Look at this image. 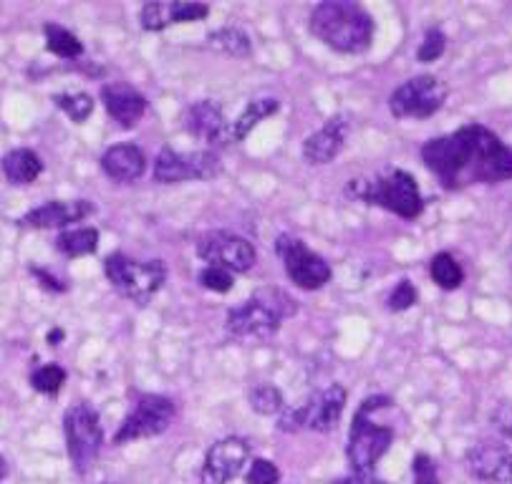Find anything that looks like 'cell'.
Here are the masks:
<instances>
[{
  "label": "cell",
  "mask_w": 512,
  "mask_h": 484,
  "mask_svg": "<svg viewBox=\"0 0 512 484\" xmlns=\"http://www.w3.org/2000/svg\"><path fill=\"white\" fill-rule=\"evenodd\" d=\"M346 401H349V391L341 384H331L321 391H313L306 399V404L298 409H283L278 419L280 432H308L328 434L338 427V421L344 416Z\"/></svg>",
  "instance_id": "obj_6"
},
{
  "label": "cell",
  "mask_w": 512,
  "mask_h": 484,
  "mask_svg": "<svg viewBox=\"0 0 512 484\" xmlns=\"http://www.w3.org/2000/svg\"><path fill=\"white\" fill-rule=\"evenodd\" d=\"M253 298L260 300L263 306H268L270 311L280 318V321H286V318L296 316V311H298L296 300H293L286 290H280V288H260V290H255Z\"/></svg>",
  "instance_id": "obj_30"
},
{
  "label": "cell",
  "mask_w": 512,
  "mask_h": 484,
  "mask_svg": "<svg viewBox=\"0 0 512 484\" xmlns=\"http://www.w3.org/2000/svg\"><path fill=\"white\" fill-rule=\"evenodd\" d=\"M210 16V6L205 3H187V0H172L169 3V23H195Z\"/></svg>",
  "instance_id": "obj_31"
},
{
  "label": "cell",
  "mask_w": 512,
  "mask_h": 484,
  "mask_svg": "<svg viewBox=\"0 0 512 484\" xmlns=\"http://www.w3.org/2000/svg\"><path fill=\"white\" fill-rule=\"evenodd\" d=\"M53 104L59 106L74 124H84L94 111V96L86 91H69V94H56Z\"/></svg>",
  "instance_id": "obj_28"
},
{
  "label": "cell",
  "mask_w": 512,
  "mask_h": 484,
  "mask_svg": "<svg viewBox=\"0 0 512 484\" xmlns=\"http://www.w3.org/2000/svg\"><path fill=\"white\" fill-rule=\"evenodd\" d=\"M389 406L391 396H369L354 414L349 444H346V459H349V467L354 474L374 472L379 459L384 457V454L389 452L391 444H394V429L384 427V424H376V421L371 419L374 411L389 409Z\"/></svg>",
  "instance_id": "obj_3"
},
{
  "label": "cell",
  "mask_w": 512,
  "mask_h": 484,
  "mask_svg": "<svg viewBox=\"0 0 512 484\" xmlns=\"http://www.w3.org/2000/svg\"><path fill=\"white\" fill-rule=\"evenodd\" d=\"M412 472H414V484H442L439 482L437 474V464L429 454L419 452L412 462Z\"/></svg>",
  "instance_id": "obj_37"
},
{
  "label": "cell",
  "mask_w": 512,
  "mask_h": 484,
  "mask_svg": "<svg viewBox=\"0 0 512 484\" xmlns=\"http://www.w3.org/2000/svg\"><path fill=\"white\" fill-rule=\"evenodd\" d=\"M195 253L207 265H217V268H225L230 273H248L258 258L253 242L230 230L202 232L195 242Z\"/></svg>",
  "instance_id": "obj_10"
},
{
  "label": "cell",
  "mask_w": 512,
  "mask_h": 484,
  "mask_svg": "<svg viewBox=\"0 0 512 484\" xmlns=\"http://www.w3.org/2000/svg\"><path fill=\"white\" fill-rule=\"evenodd\" d=\"M250 459V442L243 437H225L212 444L200 469V484H227L243 472Z\"/></svg>",
  "instance_id": "obj_13"
},
{
  "label": "cell",
  "mask_w": 512,
  "mask_h": 484,
  "mask_svg": "<svg viewBox=\"0 0 512 484\" xmlns=\"http://www.w3.org/2000/svg\"><path fill=\"white\" fill-rule=\"evenodd\" d=\"M43 36H46V48L59 58H79L84 56V43L69 31V28L59 26V23H46L43 26Z\"/></svg>",
  "instance_id": "obj_25"
},
{
  "label": "cell",
  "mask_w": 512,
  "mask_h": 484,
  "mask_svg": "<svg viewBox=\"0 0 512 484\" xmlns=\"http://www.w3.org/2000/svg\"><path fill=\"white\" fill-rule=\"evenodd\" d=\"M104 275L124 298L137 306H147L167 283V268L162 260H134L124 253H111L104 260Z\"/></svg>",
  "instance_id": "obj_5"
},
{
  "label": "cell",
  "mask_w": 512,
  "mask_h": 484,
  "mask_svg": "<svg viewBox=\"0 0 512 484\" xmlns=\"http://www.w3.org/2000/svg\"><path fill=\"white\" fill-rule=\"evenodd\" d=\"M419 154L424 167L447 190L512 179V147L482 124H467L452 134L429 139Z\"/></svg>",
  "instance_id": "obj_1"
},
{
  "label": "cell",
  "mask_w": 512,
  "mask_h": 484,
  "mask_svg": "<svg viewBox=\"0 0 512 484\" xmlns=\"http://www.w3.org/2000/svg\"><path fill=\"white\" fill-rule=\"evenodd\" d=\"M46 341L48 346H61V341H64V331H61V328H53V331H48Z\"/></svg>",
  "instance_id": "obj_41"
},
{
  "label": "cell",
  "mask_w": 512,
  "mask_h": 484,
  "mask_svg": "<svg viewBox=\"0 0 512 484\" xmlns=\"http://www.w3.org/2000/svg\"><path fill=\"white\" fill-rule=\"evenodd\" d=\"M220 172L222 164L215 152H177L172 147H164L154 159V182H159V185L212 179Z\"/></svg>",
  "instance_id": "obj_12"
},
{
  "label": "cell",
  "mask_w": 512,
  "mask_h": 484,
  "mask_svg": "<svg viewBox=\"0 0 512 484\" xmlns=\"http://www.w3.org/2000/svg\"><path fill=\"white\" fill-rule=\"evenodd\" d=\"M64 437L66 449H69L71 467L76 474H89L94 469L96 459L101 454V444H104V432H101V421L94 406L86 401L74 404L66 409L64 414Z\"/></svg>",
  "instance_id": "obj_7"
},
{
  "label": "cell",
  "mask_w": 512,
  "mask_h": 484,
  "mask_svg": "<svg viewBox=\"0 0 512 484\" xmlns=\"http://www.w3.org/2000/svg\"><path fill=\"white\" fill-rule=\"evenodd\" d=\"M354 200L366 202V205L384 207L404 220H417L424 212L422 192H419L417 179L404 169H394L386 177L374 179H351L346 187Z\"/></svg>",
  "instance_id": "obj_4"
},
{
  "label": "cell",
  "mask_w": 512,
  "mask_h": 484,
  "mask_svg": "<svg viewBox=\"0 0 512 484\" xmlns=\"http://www.w3.org/2000/svg\"><path fill=\"white\" fill-rule=\"evenodd\" d=\"M233 283V273L225 268L207 265V268L200 270V285L205 290H212V293H227V290H233Z\"/></svg>",
  "instance_id": "obj_35"
},
{
  "label": "cell",
  "mask_w": 512,
  "mask_h": 484,
  "mask_svg": "<svg viewBox=\"0 0 512 484\" xmlns=\"http://www.w3.org/2000/svg\"><path fill=\"white\" fill-rule=\"evenodd\" d=\"M31 275L36 280H41V285L46 290H53V293H66V283H61L59 278H56V275H51L48 273V270H43V268H31Z\"/></svg>",
  "instance_id": "obj_39"
},
{
  "label": "cell",
  "mask_w": 512,
  "mask_h": 484,
  "mask_svg": "<svg viewBox=\"0 0 512 484\" xmlns=\"http://www.w3.org/2000/svg\"><path fill=\"white\" fill-rule=\"evenodd\" d=\"M275 253L283 258L286 275L301 290H318L331 280L333 270L321 255L313 253L301 237H293L288 232L275 237Z\"/></svg>",
  "instance_id": "obj_11"
},
{
  "label": "cell",
  "mask_w": 512,
  "mask_h": 484,
  "mask_svg": "<svg viewBox=\"0 0 512 484\" xmlns=\"http://www.w3.org/2000/svg\"><path fill=\"white\" fill-rule=\"evenodd\" d=\"M6 477H8V462H6V457L0 454V484H3V479Z\"/></svg>",
  "instance_id": "obj_42"
},
{
  "label": "cell",
  "mask_w": 512,
  "mask_h": 484,
  "mask_svg": "<svg viewBox=\"0 0 512 484\" xmlns=\"http://www.w3.org/2000/svg\"><path fill=\"white\" fill-rule=\"evenodd\" d=\"M417 298L419 293L417 288H414V283L409 278H404L399 280V285H394V290H391L389 298H386V306H389L391 313H404L417 303Z\"/></svg>",
  "instance_id": "obj_34"
},
{
  "label": "cell",
  "mask_w": 512,
  "mask_h": 484,
  "mask_svg": "<svg viewBox=\"0 0 512 484\" xmlns=\"http://www.w3.org/2000/svg\"><path fill=\"white\" fill-rule=\"evenodd\" d=\"M447 101V86L432 74L414 76L396 86L389 96V111L396 119H429Z\"/></svg>",
  "instance_id": "obj_9"
},
{
  "label": "cell",
  "mask_w": 512,
  "mask_h": 484,
  "mask_svg": "<svg viewBox=\"0 0 512 484\" xmlns=\"http://www.w3.org/2000/svg\"><path fill=\"white\" fill-rule=\"evenodd\" d=\"M313 36L338 53H364L374 41V18L354 0H326L308 16Z\"/></svg>",
  "instance_id": "obj_2"
},
{
  "label": "cell",
  "mask_w": 512,
  "mask_h": 484,
  "mask_svg": "<svg viewBox=\"0 0 512 484\" xmlns=\"http://www.w3.org/2000/svg\"><path fill=\"white\" fill-rule=\"evenodd\" d=\"M0 169H3V174H6V179L11 182V185L26 187V185H33V182L41 177L43 162L33 149L21 147V149H13V152H8L6 157H3Z\"/></svg>",
  "instance_id": "obj_21"
},
{
  "label": "cell",
  "mask_w": 512,
  "mask_h": 484,
  "mask_svg": "<svg viewBox=\"0 0 512 484\" xmlns=\"http://www.w3.org/2000/svg\"><path fill=\"white\" fill-rule=\"evenodd\" d=\"M177 416V404L162 394H139L129 414L114 432V444L152 439L167 432Z\"/></svg>",
  "instance_id": "obj_8"
},
{
  "label": "cell",
  "mask_w": 512,
  "mask_h": 484,
  "mask_svg": "<svg viewBox=\"0 0 512 484\" xmlns=\"http://www.w3.org/2000/svg\"><path fill=\"white\" fill-rule=\"evenodd\" d=\"M280 326H283V321L255 298L233 308L225 321L227 333L233 338H270L273 333H278Z\"/></svg>",
  "instance_id": "obj_15"
},
{
  "label": "cell",
  "mask_w": 512,
  "mask_h": 484,
  "mask_svg": "<svg viewBox=\"0 0 512 484\" xmlns=\"http://www.w3.org/2000/svg\"><path fill=\"white\" fill-rule=\"evenodd\" d=\"M331 484H389V482H384V479H376L374 474H354V472H351L349 477L333 479Z\"/></svg>",
  "instance_id": "obj_40"
},
{
  "label": "cell",
  "mask_w": 512,
  "mask_h": 484,
  "mask_svg": "<svg viewBox=\"0 0 512 484\" xmlns=\"http://www.w3.org/2000/svg\"><path fill=\"white\" fill-rule=\"evenodd\" d=\"M104 484H111V482H104Z\"/></svg>",
  "instance_id": "obj_43"
},
{
  "label": "cell",
  "mask_w": 512,
  "mask_h": 484,
  "mask_svg": "<svg viewBox=\"0 0 512 484\" xmlns=\"http://www.w3.org/2000/svg\"><path fill=\"white\" fill-rule=\"evenodd\" d=\"M56 250L66 258H84L99 250V230L96 227H76V230H64L56 237Z\"/></svg>",
  "instance_id": "obj_23"
},
{
  "label": "cell",
  "mask_w": 512,
  "mask_h": 484,
  "mask_svg": "<svg viewBox=\"0 0 512 484\" xmlns=\"http://www.w3.org/2000/svg\"><path fill=\"white\" fill-rule=\"evenodd\" d=\"M91 212H94V205L89 200H51L41 207H33L18 222L31 230H64L89 217Z\"/></svg>",
  "instance_id": "obj_16"
},
{
  "label": "cell",
  "mask_w": 512,
  "mask_h": 484,
  "mask_svg": "<svg viewBox=\"0 0 512 484\" xmlns=\"http://www.w3.org/2000/svg\"><path fill=\"white\" fill-rule=\"evenodd\" d=\"M245 484H280V469L270 459H253L250 469L245 472Z\"/></svg>",
  "instance_id": "obj_36"
},
{
  "label": "cell",
  "mask_w": 512,
  "mask_h": 484,
  "mask_svg": "<svg viewBox=\"0 0 512 484\" xmlns=\"http://www.w3.org/2000/svg\"><path fill=\"white\" fill-rule=\"evenodd\" d=\"M139 23H142L144 31L159 33L164 28H169V6L162 0H152V3H144L142 13H139Z\"/></svg>",
  "instance_id": "obj_33"
},
{
  "label": "cell",
  "mask_w": 512,
  "mask_h": 484,
  "mask_svg": "<svg viewBox=\"0 0 512 484\" xmlns=\"http://www.w3.org/2000/svg\"><path fill=\"white\" fill-rule=\"evenodd\" d=\"M66 379H69V374H66V369H61L59 363H46V366H41V369L31 374V386L38 394L56 396L61 386L66 384Z\"/></svg>",
  "instance_id": "obj_29"
},
{
  "label": "cell",
  "mask_w": 512,
  "mask_h": 484,
  "mask_svg": "<svg viewBox=\"0 0 512 484\" xmlns=\"http://www.w3.org/2000/svg\"><path fill=\"white\" fill-rule=\"evenodd\" d=\"M250 409L260 416H275L286 409V399H283V391L273 384H258L250 389L248 394Z\"/></svg>",
  "instance_id": "obj_27"
},
{
  "label": "cell",
  "mask_w": 512,
  "mask_h": 484,
  "mask_svg": "<svg viewBox=\"0 0 512 484\" xmlns=\"http://www.w3.org/2000/svg\"><path fill=\"white\" fill-rule=\"evenodd\" d=\"M278 111H280V101L273 99V96H268V99L250 101V104L245 106L243 114H240L238 119H235L233 124L227 127L225 144H240L250 132H253L255 127H258L260 121H265L268 116L278 114Z\"/></svg>",
  "instance_id": "obj_22"
},
{
  "label": "cell",
  "mask_w": 512,
  "mask_h": 484,
  "mask_svg": "<svg viewBox=\"0 0 512 484\" xmlns=\"http://www.w3.org/2000/svg\"><path fill=\"white\" fill-rule=\"evenodd\" d=\"M447 48V36H444L442 28H427L424 31V41L417 48V61L419 64H432Z\"/></svg>",
  "instance_id": "obj_32"
},
{
  "label": "cell",
  "mask_w": 512,
  "mask_h": 484,
  "mask_svg": "<svg viewBox=\"0 0 512 484\" xmlns=\"http://www.w3.org/2000/svg\"><path fill=\"white\" fill-rule=\"evenodd\" d=\"M101 104L114 124L122 129H134L147 114V96L139 94L129 84H104L101 86Z\"/></svg>",
  "instance_id": "obj_17"
},
{
  "label": "cell",
  "mask_w": 512,
  "mask_h": 484,
  "mask_svg": "<svg viewBox=\"0 0 512 484\" xmlns=\"http://www.w3.org/2000/svg\"><path fill=\"white\" fill-rule=\"evenodd\" d=\"M207 43L217 51L227 53V56H235V58H248L253 53V41H250L248 33L243 28H220V31H212L207 36Z\"/></svg>",
  "instance_id": "obj_24"
},
{
  "label": "cell",
  "mask_w": 512,
  "mask_h": 484,
  "mask_svg": "<svg viewBox=\"0 0 512 484\" xmlns=\"http://www.w3.org/2000/svg\"><path fill=\"white\" fill-rule=\"evenodd\" d=\"M465 467L480 482H512V452L500 439H485V442L472 444L465 454Z\"/></svg>",
  "instance_id": "obj_14"
},
{
  "label": "cell",
  "mask_w": 512,
  "mask_h": 484,
  "mask_svg": "<svg viewBox=\"0 0 512 484\" xmlns=\"http://www.w3.org/2000/svg\"><path fill=\"white\" fill-rule=\"evenodd\" d=\"M429 275H432V280L442 290H457L465 283V270L454 260V255L449 253L434 255L432 263H429Z\"/></svg>",
  "instance_id": "obj_26"
},
{
  "label": "cell",
  "mask_w": 512,
  "mask_h": 484,
  "mask_svg": "<svg viewBox=\"0 0 512 484\" xmlns=\"http://www.w3.org/2000/svg\"><path fill=\"white\" fill-rule=\"evenodd\" d=\"M101 172L117 185H132L147 172V154L137 144H114L101 154Z\"/></svg>",
  "instance_id": "obj_19"
},
{
  "label": "cell",
  "mask_w": 512,
  "mask_h": 484,
  "mask_svg": "<svg viewBox=\"0 0 512 484\" xmlns=\"http://www.w3.org/2000/svg\"><path fill=\"white\" fill-rule=\"evenodd\" d=\"M349 139V121L344 116H331L318 132L303 142V157L308 164H331L341 154Z\"/></svg>",
  "instance_id": "obj_18"
},
{
  "label": "cell",
  "mask_w": 512,
  "mask_h": 484,
  "mask_svg": "<svg viewBox=\"0 0 512 484\" xmlns=\"http://www.w3.org/2000/svg\"><path fill=\"white\" fill-rule=\"evenodd\" d=\"M490 419H492V427L500 432V437L505 439V442H512V401H502V404H497Z\"/></svg>",
  "instance_id": "obj_38"
},
{
  "label": "cell",
  "mask_w": 512,
  "mask_h": 484,
  "mask_svg": "<svg viewBox=\"0 0 512 484\" xmlns=\"http://www.w3.org/2000/svg\"><path fill=\"white\" fill-rule=\"evenodd\" d=\"M185 127L192 137H200L210 144H225L227 137V119L222 114V106L210 99L195 101L185 114Z\"/></svg>",
  "instance_id": "obj_20"
}]
</instances>
